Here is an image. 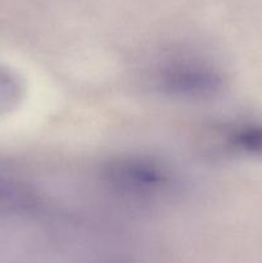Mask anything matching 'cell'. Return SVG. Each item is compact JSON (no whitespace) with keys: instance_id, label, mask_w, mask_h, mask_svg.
<instances>
[{"instance_id":"cell-1","label":"cell","mask_w":262,"mask_h":263,"mask_svg":"<svg viewBox=\"0 0 262 263\" xmlns=\"http://www.w3.org/2000/svg\"><path fill=\"white\" fill-rule=\"evenodd\" d=\"M157 90L166 97L186 102H205L225 90L222 69L198 54H175L162 61L153 74Z\"/></svg>"},{"instance_id":"cell-2","label":"cell","mask_w":262,"mask_h":263,"mask_svg":"<svg viewBox=\"0 0 262 263\" xmlns=\"http://www.w3.org/2000/svg\"><path fill=\"white\" fill-rule=\"evenodd\" d=\"M103 177L110 190L134 200L159 199L174 193L177 186V176L169 164L140 154L112 159Z\"/></svg>"},{"instance_id":"cell-3","label":"cell","mask_w":262,"mask_h":263,"mask_svg":"<svg viewBox=\"0 0 262 263\" xmlns=\"http://www.w3.org/2000/svg\"><path fill=\"white\" fill-rule=\"evenodd\" d=\"M216 151L235 158H262V117L231 121L216 127Z\"/></svg>"},{"instance_id":"cell-4","label":"cell","mask_w":262,"mask_h":263,"mask_svg":"<svg viewBox=\"0 0 262 263\" xmlns=\"http://www.w3.org/2000/svg\"><path fill=\"white\" fill-rule=\"evenodd\" d=\"M25 97L23 80L14 71L0 67V116L14 110Z\"/></svg>"},{"instance_id":"cell-5","label":"cell","mask_w":262,"mask_h":263,"mask_svg":"<svg viewBox=\"0 0 262 263\" xmlns=\"http://www.w3.org/2000/svg\"><path fill=\"white\" fill-rule=\"evenodd\" d=\"M112 263H131V262H127V261H117V262H112Z\"/></svg>"}]
</instances>
